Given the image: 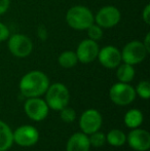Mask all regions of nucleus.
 I'll return each instance as SVG.
<instances>
[{
  "label": "nucleus",
  "mask_w": 150,
  "mask_h": 151,
  "mask_svg": "<svg viewBox=\"0 0 150 151\" xmlns=\"http://www.w3.org/2000/svg\"><path fill=\"white\" fill-rule=\"evenodd\" d=\"M142 20L146 25L150 24V4H147L142 12Z\"/></svg>",
  "instance_id": "obj_25"
},
{
  "label": "nucleus",
  "mask_w": 150,
  "mask_h": 151,
  "mask_svg": "<svg viewBox=\"0 0 150 151\" xmlns=\"http://www.w3.org/2000/svg\"><path fill=\"white\" fill-rule=\"evenodd\" d=\"M143 115L140 110L132 109L126 114L124 116V123L131 129H136L142 123Z\"/></svg>",
  "instance_id": "obj_18"
},
{
  "label": "nucleus",
  "mask_w": 150,
  "mask_h": 151,
  "mask_svg": "<svg viewBox=\"0 0 150 151\" xmlns=\"http://www.w3.org/2000/svg\"><path fill=\"white\" fill-rule=\"evenodd\" d=\"M14 142L11 129L6 123L0 121V151H6Z\"/></svg>",
  "instance_id": "obj_15"
},
{
  "label": "nucleus",
  "mask_w": 150,
  "mask_h": 151,
  "mask_svg": "<svg viewBox=\"0 0 150 151\" xmlns=\"http://www.w3.org/2000/svg\"><path fill=\"white\" fill-rule=\"evenodd\" d=\"M50 86L47 76L41 71H31L25 74L20 81L21 93L27 98H36L43 95Z\"/></svg>",
  "instance_id": "obj_1"
},
{
  "label": "nucleus",
  "mask_w": 150,
  "mask_h": 151,
  "mask_svg": "<svg viewBox=\"0 0 150 151\" xmlns=\"http://www.w3.org/2000/svg\"><path fill=\"white\" fill-rule=\"evenodd\" d=\"M136 93L143 99H149L150 97V84L148 81H141L137 86Z\"/></svg>",
  "instance_id": "obj_22"
},
{
  "label": "nucleus",
  "mask_w": 150,
  "mask_h": 151,
  "mask_svg": "<svg viewBox=\"0 0 150 151\" xmlns=\"http://www.w3.org/2000/svg\"><path fill=\"white\" fill-rule=\"evenodd\" d=\"M95 16V24L102 29H110L115 27L121 20L120 10L116 6L106 5L101 7Z\"/></svg>",
  "instance_id": "obj_6"
},
{
  "label": "nucleus",
  "mask_w": 150,
  "mask_h": 151,
  "mask_svg": "<svg viewBox=\"0 0 150 151\" xmlns=\"http://www.w3.org/2000/svg\"><path fill=\"white\" fill-rule=\"evenodd\" d=\"M120 54H121V61L123 63L134 66L144 61L148 55V52L143 45L142 41L133 40V41L128 42L123 46Z\"/></svg>",
  "instance_id": "obj_5"
},
{
  "label": "nucleus",
  "mask_w": 150,
  "mask_h": 151,
  "mask_svg": "<svg viewBox=\"0 0 150 151\" xmlns=\"http://www.w3.org/2000/svg\"><path fill=\"white\" fill-rule=\"evenodd\" d=\"M66 22L70 28L77 31H83L95 23V16L86 6L75 5L70 7L67 12Z\"/></svg>",
  "instance_id": "obj_2"
},
{
  "label": "nucleus",
  "mask_w": 150,
  "mask_h": 151,
  "mask_svg": "<svg viewBox=\"0 0 150 151\" xmlns=\"http://www.w3.org/2000/svg\"><path fill=\"white\" fill-rule=\"evenodd\" d=\"M58 62L60 64V66H62L63 68H72L77 64L78 59L77 56H76L75 52L73 50H65L62 54L59 56L58 58Z\"/></svg>",
  "instance_id": "obj_17"
},
{
  "label": "nucleus",
  "mask_w": 150,
  "mask_h": 151,
  "mask_svg": "<svg viewBox=\"0 0 150 151\" xmlns=\"http://www.w3.org/2000/svg\"><path fill=\"white\" fill-rule=\"evenodd\" d=\"M90 146V140L85 134L76 133L68 140L67 151H88Z\"/></svg>",
  "instance_id": "obj_14"
},
{
  "label": "nucleus",
  "mask_w": 150,
  "mask_h": 151,
  "mask_svg": "<svg viewBox=\"0 0 150 151\" xmlns=\"http://www.w3.org/2000/svg\"><path fill=\"white\" fill-rule=\"evenodd\" d=\"M117 71H116V76H117L118 80L120 82H124V83H128L132 81L135 77V69L133 65L130 64L123 63L121 65L117 66Z\"/></svg>",
  "instance_id": "obj_16"
},
{
  "label": "nucleus",
  "mask_w": 150,
  "mask_h": 151,
  "mask_svg": "<svg viewBox=\"0 0 150 151\" xmlns=\"http://www.w3.org/2000/svg\"><path fill=\"white\" fill-rule=\"evenodd\" d=\"M46 104L54 110H61L69 102V91L64 84L54 83L46 90Z\"/></svg>",
  "instance_id": "obj_3"
},
{
  "label": "nucleus",
  "mask_w": 150,
  "mask_h": 151,
  "mask_svg": "<svg viewBox=\"0 0 150 151\" xmlns=\"http://www.w3.org/2000/svg\"><path fill=\"white\" fill-rule=\"evenodd\" d=\"M75 111L72 108L69 107H64L63 109H61V118L65 121V122H72L75 119Z\"/></svg>",
  "instance_id": "obj_23"
},
{
  "label": "nucleus",
  "mask_w": 150,
  "mask_h": 151,
  "mask_svg": "<svg viewBox=\"0 0 150 151\" xmlns=\"http://www.w3.org/2000/svg\"><path fill=\"white\" fill-rule=\"evenodd\" d=\"M142 43H143V45L145 46V48H146L147 52H150V33L146 34L144 41H142Z\"/></svg>",
  "instance_id": "obj_28"
},
{
  "label": "nucleus",
  "mask_w": 150,
  "mask_h": 151,
  "mask_svg": "<svg viewBox=\"0 0 150 151\" xmlns=\"http://www.w3.org/2000/svg\"><path fill=\"white\" fill-rule=\"evenodd\" d=\"M10 36V32L8 27L2 22H0V42L6 41Z\"/></svg>",
  "instance_id": "obj_24"
},
{
  "label": "nucleus",
  "mask_w": 150,
  "mask_h": 151,
  "mask_svg": "<svg viewBox=\"0 0 150 151\" xmlns=\"http://www.w3.org/2000/svg\"><path fill=\"white\" fill-rule=\"evenodd\" d=\"M128 142L133 149L146 151L150 148V134L144 129H133L128 136Z\"/></svg>",
  "instance_id": "obj_13"
},
{
  "label": "nucleus",
  "mask_w": 150,
  "mask_h": 151,
  "mask_svg": "<svg viewBox=\"0 0 150 151\" xmlns=\"http://www.w3.org/2000/svg\"><path fill=\"white\" fill-rule=\"evenodd\" d=\"M14 141L23 147L32 146L38 141V132L31 125H23L16 129L14 134Z\"/></svg>",
  "instance_id": "obj_12"
},
{
  "label": "nucleus",
  "mask_w": 150,
  "mask_h": 151,
  "mask_svg": "<svg viewBox=\"0 0 150 151\" xmlns=\"http://www.w3.org/2000/svg\"><path fill=\"white\" fill-rule=\"evenodd\" d=\"M99 50H100V47H99L98 42L88 38L79 42L75 54L77 56L78 61L83 64H88L96 60Z\"/></svg>",
  "instance_id": "obj_8"
},
{
  "label": "nucleus",
  "mask_w": 150,
  "mask_h": 151,
  "mask_svg": "<svg viewBox=\"0 0 150 151\" xmlns=\"http://www.w3.org/2000/svg\"><path fill=\"white\" fill-rule=\"evenodd\" d=\"M37 33H38V37L40 38L41 40H46L47 38V30H46L45 26L44 25H40L37 29Z\"/></svg>",
  "instance_id": "obj_26"
},
{
  "label": "nucleus",
  "mask_w": 150,
  "mask_h": 151,
  "mask_svg": "<svg viewBox=\"0 0 150 151\" xmlns=\"http://www.w3.org/2000/svg\"><path fill=\"white\" fill-rule=\"evenodd\" d=\"M10 5V0H0V16L4 14L8 10Z\"/></svg>",
  "instance_id": "obj_27"
},
{
  "label": "nucleus",
  "mask_w": 150,
  "mask_h": 151,
  "mask_svg": "<svg viewBox=\"0 0 150 151\" xmlns=\"http://www.w3.org/2000/svg\"><path fill=\"white\" fill-rule=\"evenodd\" d=\"M97 59L105 68L114 69L117 68V66L121 63V54L117 47L113 45H107L99 50Z\"/></svg>",
  "instance_id": "obj_9"
},
{
  "label": "nucleus",
  "mask_w": 150,
  "mask_h": 151,
  "mask_svg": "<svg viewBox=\"0 0 150 151\" xmlns=\"http://www.w3.org/2000/svg\"><path fill=\"white\" fill-rule=\"evenodd\" d=\"M80 129H82L84 134H90L97 132L100 129L101 124H102V116L97 110L90 109L83 112L80 117Z\"/></svg>",
  "instance_id": "obj_11"
},
{
  "label": "nucleus",
  "mask_w": 150,
  "mask_h": 151,
  "mask_svg": "<svg viewBox=\"0 0 150 151\" xmlns=\"http://www.w3.org/2000/svg\"><path fill=\"white\" fill-rule=\"evenodd\" d=\"M8 50L17 58H26L32 52L33 42L24 34H12L7 39Z\"/></svg>",
  "instance_id": "obj_4"
},
{
  "label": "nucleus",
  "mask_w": 150,
  "mask_h": 151,
  "mask_svg": "<svg viewBox=\"0 0 150 151\" xmlns=\"http://www.w3.org/2000/svg\"><path fill=\"white\" fill-rule=\"evenodd\" d=\"M88 31V36L90 39L94 40V41H99L100 39H102L103 37V29L100 26H98L97 24H93L86 29Z\"/></svg>",
  "instance_id": "obj_20"
},
{
  "label": "nucleus",
  "mask_w": 150,
  "mask_h": 151,
  "mask_svg": "<svg viewBox=\"0 0 150 151\" xmlns=\"http://www.w3.org/2000/svg\"><path fill=\"white\" fill-rule=\"evenodd\" d=\"M106 139L109 142V144H111L112 146L119 147V146H122L126 143V137L119 129H112V131H110L108 133Z\"/></svg>",
  "instance_id": "obj_19"
},
{
  "label": "nucleus",
  "mask_w": 150,
  "mask_h": 151,
  "mask_svg": "<svg viewBox=\"0 0 150 151\" xmlns=\"http://www.w3.org/2000/svg\"><path fill=\"white\" fill-rule=\"evenodd\" d=\"M110 99L115 104L126 106L131 104L136 98V91L132 86L124 82H118L112 86L109 91Z\"/></svg>",
  "instance_id": "obj_7"
},
{
  "label": "nucleus",
  "mask_w": 150,
  "mask_h": 151,
  "mask_svg": "<svg viewBox=\"0 0 150 151\" xmlns=\"http://www.w3.org/2000/svg\"><path fill=\"white\" fill-rule=\"evenodd\" d=\"M90 137L88 138L90 140V144L95 147H101V146L104 145L105 141H106V137L103 133H99L98 131L95 132V133L90 134Z\"/></svg>",
  "instance_id": "obj_21"
},
{
  "label": "nucleus",
  "mask_w": 150,
  "mask_h": 151,
  "mask_svg": "<svg viewBox=\"0 0 150 151\" xmlns=\"http://www.w3.org/2000/svg\"><path fill=\"white\" fill-rule=\"evenodd\" d=\"M24 108L27 115L36 121L44 119L48 113V106L46 102L37 97L27 100Z\"/></svg>",
  "instance_id": "obj_10"
}]
</instances>
